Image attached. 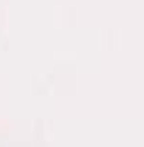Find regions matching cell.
Returning <instances> with one entry per match:
<instances>
[]
</instances>
